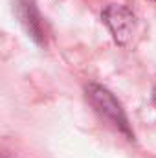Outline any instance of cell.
<instances>
[{
    "label": "cell",
    "mask_w": 156,
    "mask_h": 158,
    "mask_svg": "<svg viewBox=\"0 0 156 158\" xmlns=\"http://www.w3.org/2000/svg\"><path fill=\"white\" fill-rule=\"evenodd\" d=\"M86 99L90 101V105L94 107V110L103 116L109 123H112L119 132H123L127 136V140H134V132L130 129V123L129 118L121 107V103L116 99V96L101 86V85H96V83H90L86 86Z\"/></svg>",
    "instance_id": "6da1fadb"
},
{
    "label": "cell",
    "mask_w": 156,
    "mask_h": 158,
    "mask_svg": "<svg viewBox=\"0 0 156 158\" xmlns=\"http://www.w3.org/2000/svg\"><path fill=\"white\" fill-rule=\"evenodd\" d=\"M101 19L107 24V28L110 30L117 44L127 46L130 42L134 30H136V15L132 13L130 7L123 4H112L101 13Z\"/></svg>",
    "instance_id": "7a4b0ae2"
},
{
    "label": "cell",
    "mask_w": 156,
    "mask_h": 158,
    "mask_svg": "<svg viewBox=\"0 0 156 158\" xmlns=\"http://www.w3.org/2000/svg\"><path fill=\"white\" fill-rule=\"evenodd\" d=\"M17 17L20 20L22 28L26 30V33L35 40L37 44H44L46 33H44L42 19H40L33 0H18L17 2Z\"/></svg>",
    "instance_id": "3957f363"
},
{
    "label": "cell",
    "mask_w": 156,
    "mask_h": 158,
    "mask_svg": "<svg viewBox=\"0 0 156 158\" xmlns=\"http://www.w3.org/2000/svg\"><path fill=\"white\" fill-rule=\"evenodd\" d=\"M153 99H154V103H156V88H154V94H153Z\"/></svg>",
    "instance_id": "277c9868"
}]
</instances>
